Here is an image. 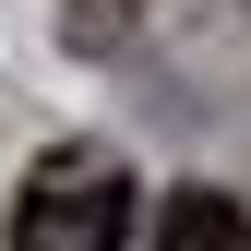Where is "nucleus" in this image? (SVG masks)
I'll return each mask as SVG.
<instances>
[{"instance_id": "nucleus-1", "label": "nucleus", "mask_w": 251, "mask_h": 251, "mask_svg": "<svg viewBox=\"0 0 251 251\" xmlns=\"http://www.w3.org/2000/svg\"><path fill=\"white\" fill-rule=\"evenodd\" d=\"M132 239V179L120 155L72 144V155H36V179L12 192V251H120Z\"/></svg>"}, {"instance_id": "nucleus-2", "label": "nucleus", "mask_w": 251, "mask_h": 251, "mask_svg": "<svg viewBox=\"0 0 251 251\" xmlns=\"http://www.w3.org/2000/svg\"><path fill=\"white\" fill-rule=\"evenodd\" d=\"M155 251H251V203L215 192V179H192V192L155 203Z\"/></svg>"}]
</instances>
